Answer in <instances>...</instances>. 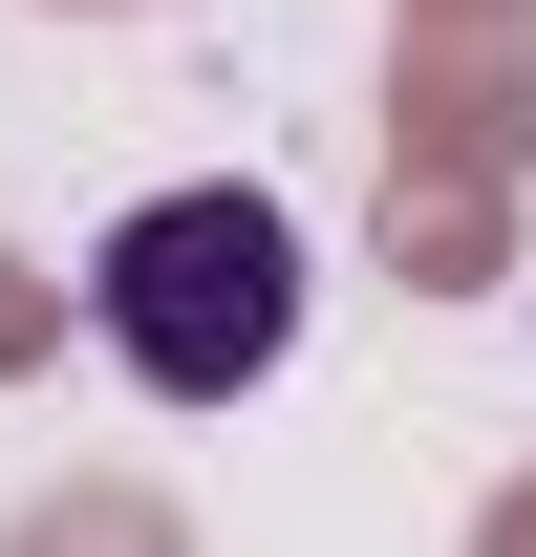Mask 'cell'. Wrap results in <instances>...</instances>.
I'll use <instances>...</instances> for the list:
<instances>
[{"label":"cell","instance_id":"obj_1","mask_svg":"<svg viewBox=\"0 0 536 557\" xmlns=\"http://www.w3.org/2000/svg\"><path fill=\"white\" fill-rule=\"evenodd\" d=\"M86 322H108V364L130 386H172V408H236L279 344H301V214L279 194H150L108 214V258H86Z\"/></svg>","mask_w":536,"mask_h":557}]
</instances>
